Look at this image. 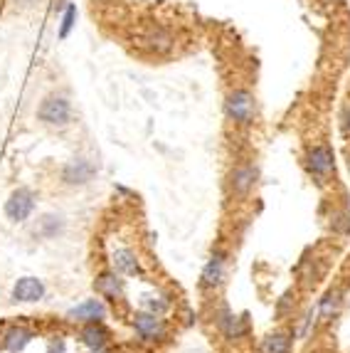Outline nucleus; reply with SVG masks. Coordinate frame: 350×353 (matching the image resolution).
Returning a JSON list of instances; mask_svg holds the SVG:
<instances>
[{
    "label": "nucleus",
    "instance_id": "4be33fe9",
    "mask_svg": "<svg viewBox=\"0 0 350 353\" xmlns=\"http://www.w3.org/2000/svg\"><path fill=\"white\" fill-rule=\"evenodd\" d=\"M74 23H77V5H74V3H69V5L64 8V18H62V25H60V40L69 38V32H72Z\"/></svg>",
    "mask_w": 350,
    "mask_h": 353
},
{
    "label": "nucleus",
    "instance_id": "39448f33",
    "mask_svg": "<svg viewBox=\"0 0 350 353\" xmlns=\"http://www.w3.org/2000/svg\"><path fill=\"white\" fill-rule=\"evenodd\" d=\"M303 166H306L308 175L318 183V186H326L328 180L336 173V154H333V146L328 143H311L303 154Z\"/></svg>",
    "mask_w": 350,
    "mask_h": 353
},
{
    "label": "nucleus",
    "instance_id": "b1692460",
    "mask_svg": "<svg viewBox=\"0 0 350 353\" xmlns=\"http://www.w3.org/2000/svg\"><path fill=\"white\" fill-rule=\"evenodd\" d=\"M343 131H345V136L350 138V104L345 106V114H343Z\"/></svg>",
    "mask_w": 350,
    "mask_h": 353
},
{
    "label": "nucleus",
    "instance_id": "9d476101",
    "mask_svg": "<svg viewBox=\"0 0 350 353\" xmlns=\"http://www.w3.org/2000/svg\"><path fill=\"white\" fill-rule=\"evenodd\" d=\"M94 291H97V297H101L106 304H114V306L126 302L123 277L118 272H114L111 267H101V269L94 274Z\"/></svg>",
    "mask_w": 350,
    "mask_h": 353
},
{
    "label": "nucleus",
    "instance_id": "0eeeda50",
    "mask_svg": "<svg viewBox=\"0 0 350 353\" xmlns=\"http://www.w3.org/2000/svg\"><path fill=\"white\" fill-rule=\"evenodd\" d=\"M259 183V166L252 161H242L229 168L227 173V193L232 200H247Z\"/></svg>",
    "mask_w": 350,
    "mask_h": 353
},
{
    "label": "nucleus",
    "instance_id": "412c9836",
    "mask_svg": "<svg viewBox=\"0 0 350 353\" xmlns=\"http://www.w3.org/2000/svg\"><path fill=\"white\" fill-rule=\"evenodd\" d=\"M318 324H321L318 314H316L314 309H306V311H303V316H299V319H296V326L291 328V331H294V336H299V339H308V336H311V331H314Z\"/></svg>",
    "mask_w": 350,
    "mask_h": 353
},
{
    "label": "nucleus",
    "instance_id": "9b49d317",
    "mask_svg": "<svg viewBox=\"0 0 350 353\" xmlns=\"http://www.w3.org/2000/svg\"><path fill=\"white\" fill-rule=\"evenodd\" d=\"M109 267L121 277H143L141 254L134 245H116L109 252Z\"/></svg>",
    "mask_w": 350,
    "mask_h": 353
},
{
    "label": "nucleus",
    "instance_id": "f8f14e48",
    "mask_svg": "<svg viewBox=\"0 0 350 353\" xmlns=\"http://www.w3.org/2000/svg\"><path fill=\"white\" fill-rule=\"evenodd\" d=\"M35 339H37V331L30 324H23V321L8 324L0 331V348L5 353H23Z\"/></svg>",
    "mask_w": 350,
    "mask_h": 353
},
{
    "label": "nucleus",
    "instance_id": "aec40b11",
    "mask_svg": "<svg viewBox=\"0 0 350 353\" xmlns=\"http://www.w3.org/2000/svg\"><path fill=\"white\" fill-rule=\"evenodd\" d=\"M138 302H141V309L151 311V314H160V316H171L173 311V294L166 289H160V287H153V289L143 291L141 297H138Z\"/></svg>",
    "mask_w": 350,
    "mask_h": 353
},
{
    "label": "nucleus",
    "instance_id": "a878e982",
    "mask_svg": "<svg viewBox=\"0 0 350 353\" xmlns=\"http://www.w3.org/2000/svg\"><path fill=\"white\" fill-rule=\"evenodd\" d=\"M345 212H350V195L345 198Z\"/></svg>",
    "mask_w": 350,
    "mask_h": 353
},
{
    "label": "nucleus",
    "instance_id": "dca6fc26",
    "mask_svg": "<svg viewBox=\"0 0 350 353\" xmlns=\"http://www.w3.org/2000/svg\"><path fill=\"white\" fill-rule=\"evenodd\" d=\"M294 339L296 336L291 328H274V331L259 339L257 353H294Z\"/></svg>",
    "mask_w": 350,
    "mask_h": 353
},
{
    "label": "nucleus",
    "instance_id": "a211bd4d",
    "mask_svg": "<svg viewBox=\"0 0 350 353\" xmlns=\"http://www.w3.org/2000/svg\"><path fill=\"white\" fill-rule=\"evenodd\" d=\"M173 35L166 27H146V30L138 35V47H143L146 52H153V55H166L173 50Z\"/></svg>",
    "mask_w": 350,
    "mask_h": 353
},
{
    "label": "nucleus",
    "instance_id": "4468645a",
    "mask_svg": "<svg viewBox=\"0 0 350 353\" xmlns=\"http://www.w3.org/2000/svg\"><path fill=\"white\" fill-rule=\"evenodd\" d=\"M106 316H109L106 302L101 297H92V299L79 302L77 306H72V309L64 314V321L82 326V324H89V321H104Z\"/></svg>",
    "mask_w": 350,
    "mask_h": 353
},
{
    "label": "nucleus",
    "instance_id": "20e7f679",
    "mask_svg": "<svg viewBox=\"0 0 350 353\" xmlns=\"http://www.w3.org/2000/svg\"><path fill=\"white\" fill-rule=\"evenodd\" d=\"M227 272H229V249L217 245V247L210 252V260L205 262L200 279H197L200 291H205V294L220 291L222 287H225V282H227Z\"/></svg>",
    "mask_w": 350,
    "mask_h": 353
},
{
    "label": "nucleus",
    "instance_id": "f3484780",
    "mask_svg": "<svg viewBox=\"0 0 350 353\" xmlns=\"http://www.w3.org/2000/svg\"><path fill=\"white\" fill-rule=\"evenodd\" d=\"M343 304H345V291L340 287H331L326 289V294L318 299L316 304V314H318V321L321 324H331L336 321L343 311Z\"/></svg>",
    "mask_w": 350,
    "mask_h": 353
},
{
    "label": "nucleus",
    "instance_id": "6e6552de",
    "mask_svg": "<svg viewBox=\"0 0 350 353\" xmlns=\"http://www.w3.org/2000/svg\"><path fill=\"white\" fill-rule=\"evenodd\" d=\"M37 208V193L27 186H20L8 195L5 205H3V212L10 220L12 225H23L32 217Z\"/></svg>",
    "mask_w": 350,
    "mask_h": 353
},
{
    "label": "nucleus",
    "instance_id": "f03ea898",
    "mask_svg": "<svg viewBox=\"0 0 350 353\" xmlns=\"http://www.w3.org/2000/svg\"><path fill=\"white\" fill-rule=\"evenodd\" d=\"M131 328H134L136 339L146 343V346H163L171 341V324L168 316L151 314L146 309H136L131 314Z\"/></svg>",
    "mask_w": 350,
    "mask_h": 353
},
{
    "label": "nucleus",
    "instance_id": "ddd939ff",
    "mask_svg": "<svg viewBox=\"0 0 350 353\" xmlns=\"http://www.w3.org/2000/svg\"><path fill=\"white\" fill-rule=\"evenodd\" d=\"M77 339L84 351H109L114 343V334L104 321H89L77 328Z\"/></svg>",
    "mask_w": 350,
    "mask_h": 353
},
{
    "label": "nucleus",
    "instance_id": "7ed1b4c3",
    "mask_svg": "<svg viewBox=\"0 0 350 353\" xmlns=\"http://www.w3.org/2000/svg\"><path fill=\"white\" fill-rule=\"evenodd\" d=\"M257 97H254L249 89H232L225 99V114H227V121L240 129L247 126H254L257 121Z\"/></svg>",
    "mask_w": 350,
    "mask_h": 353
},
{
    "label": "nucleus",
    "instance_id": "bb28decb",
    "mask_svg": "<svg viewBox=\"0 0 350 353\" xmlns=\"http://www.w3.org/2000/svg\"><path fill=\"white\" fill-rule=\"evenodd\" d=\"M84 353H109V351H84Z\"/></svg>",
    "mask_w": 350,
    "mask_h": 353
},
{
    "label": "nucleus",
    "instance_id": "2eb2a0df",
    "mask_svg": "<svg viewBox=\"0 0 350 353\" xmlns=\"http://www.w3.org/2000/svg\"><path fill=\"white\" fill-rule=\"evenodd\" d=\"M45 294H47V287L40 277H20L15 284H12V291H10V299L15 304H37L42 302Z\"/></svg>",
    "mask_w": 350,
    "mask_h": 353
},
{
    "label": "nucleus",
    "instance_id": "1a4fd4ad",
    "mask_svg": "<svg viewBox=\"0 0 350 353\" xmlns=\"http://www.w3.org/2000/svg\"><path fill=\"white\" fill-rule=\"evenodd\" d=\"M97 171L99 168L92 158L74 156V158H69V161L62 166L60 180H62V186H67V188H84L97 178Z\"/></svg>",
    "mask_w": 350,
    "mask_h": 353
},
{
    "label": "nucleus",
    "instance_id": "f257e3e1",
    "mask_svg": "<svg viewBox=\"0 0 350 353\" xmlns=\"http://www.w3.org/2000/svg\"><path fill=\"white\" fill-rule=\"evenodd\" d=\"M212 324L215 331L220 334V339L225 343H242L252 336V326H249V316L247 314H234L229 309L227 302H217V306L212 309Z\"/></svg>",
    "mask_w": 350,
    "mask_h": 353
},
{
    "label": "nucleus",
    "instance_id": "5701e85b",
    "mask_svg": "<svg viewBox=\"0 0 350 353\" xmlns=\"http://www.w3.org/2000/svg\"><path fill=\"white\" fill-rule=\"evenodd\" d=\"M45 353H67V341H64V336H52V339L47 341Z\"/></svg>",
    "mask_w": 350,
    "mask_h": 353
},
{
    "label": "nucleus",
    "instance_id": "393cba45",
    "mask_svg": "<svg viewBox=\"0 0 350 353\" xmlns=\"http://www.w3.org/2000/svg\"><path fill=\"white\" fill-rule=\"evenodd\" d=\"M15 3H18V5H23V8H27V5H35L37 0H15Z\"/></svg>",
    "mask_w": 350,
    "mask_h": 353
},
{
    "label": "nucleus",
    "instance_id": "423d86ee",
    "mask_svg": "<svg viewBox=\"0 0 350 353\" xmlns=\"http://www.w3.org/2000/svg\"><path fill=\"white\" fill-rule=\"evenodd\" d=\"M35 117L47 129H67L72 124V101L62 94H49L40 101Z\"/></svg>",
    "mask_w": 350,
    "mask_h": 353
},
{
    "label": "nucleus",
    "instance_id": "6ab92c4d",
    "mask_svg": "<svg viewBox=\"0 0 350 353\" xmlns=\"http://www.w3.org/2000/svg\"><path fill=\"white\" fill-rule=\"evenodd\" d=\"M64 230H67L64 215H60V212H45L32 225V235L40 237V240H57V237L64 235Z\"/></svg>",
    "mask_w": 350,
    "mask_h": 353
}]
</instances>
